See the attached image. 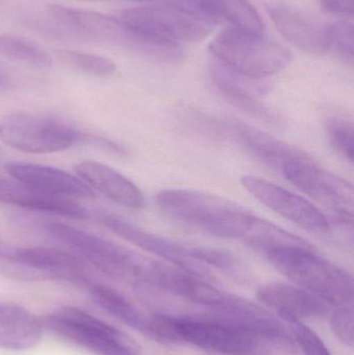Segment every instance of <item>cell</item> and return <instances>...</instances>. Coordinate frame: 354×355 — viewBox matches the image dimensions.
Wrapping results in <instances>:
<instances>
[{"label": "cell", "instance_id": "cell-1", "mask_svg": "<svg viewBox=\"0 0 354 355\" xmlns=\"http://www.w3.org/2000/svg\"><path fill=\"white\" fill-rule=\"evenodd\" d=\"M145 336L162 344H191L227 355H253L265 343L249 329L214 316L193 319L155 314L149 317Z\"/></svg>", "mask_w": 354, "mask_h": 355}, {"label": "cell", "instance_id": "cell-2", "mask_svg": "<svg viewBox=\"0 0 354 355\" xmlns=\"http://www.w3.org/2000/svg\"><path fill=\"white\" fill-rule=\"evenodd\" d=\"M291 282L336 306H351L353 277L348 271L316 254L312 248H286L266 254Z\"/></svg>", "mask_w": 354, "mask_h": 355}, {"label": "cell", "instance_id": "cell-3", "mask_svg": "<svg viewBox=\"0 0 354 355\" xmlns=\"http://www.w3.org/2000/svg\"><path fill=\"white\" fill-rule=\"evenodd\" d=\"M42 231L52 241L66 246L82 260L114 277L139 281L150 262L114 242L66 223H46Z\"/></svg>", "mask_w": 354, "mask_h": 355}, {"label": "cell", "instance_id": "cell-4", "mask_svg": "<svg viewBox=\"0 0 354 355\" xmlns=\"http://www.w3.org/2000/svg\"><path fill=\"white\" fill-rule=\"evenodd\" d=\"M210 53L243 74L263 79L281 72L292 58L284 46L262 33L235 27L224 29L211 42Z\"/></svg>", "mask_w": 354, "mask_h": 355}, {"label": "cell", "instance_id": "cell-5", "mask_svg": "<svg viewBox=\"0 0 354 355\" xmlns=\"http://www.w3.org/2000/svg\"><path fill=\"white\" fill-rule=\"evenodd\" d=\"M87 139L74 127L44 114L15 112L0 118V141L25 153L66 151Z\"/></svg>", "mask_w": 354, "mask_h": 355}, {"label": "cell", "instance_id": "cell-6", "mask_svg": "<svg viewBox=\"0 0 354 355\" xmlns=\"http://www.w3.org/2000/svg\"><path fill=\"white\" fill-rule=\"evenodd\" d=\"M56 335L97 355H141L126 334L80 309H58L46 319Z\"/></svg>", "mask_w": 354, "mask_h": 355}, {"label": "cell", "instance_id": "cell-7", "mask_svg": "<svg viewBox=\"0 0 354 355\" xmlns=\"http://www.w3.org/2000/svg\"><path fill=\"white\" fill-rule=\"evenodd\" d=\"M118 20L143 35L176 45L203 41L216 24L201 15L172 4L128 8L121 12Z\"/></svg>", "mask_w": 354, "mask_h": 355}, {"label": "cell", "instance_id": "cell-8", "mask_svg": "<svg viewBox=\"0 0 354 355\" xmlns=\"http://www.w3.org/2000/svg\"><path fill=\"white\" fill-rule=\"evenodd\" d=\"M281 170L291 184L330 210L336 223L353 225L354 191L351 182L320 168L311 158L286 162Z\"/></svg>", "mask_w": 354, "mask_h": 355}, {"label": "cell", "instance_id": "cell-9", "mask_svg": "<svg viewBox=\"0 0 354 355\" xmlns=\"http://www.w3.org/2000/svg\"><path fill=\"white\" fill-rule=\"evenodd\" d=\"M46 15L56 27L76 37L114 42L145 56L153 49L151 37L130 28L118 19L56 4L46 6Z\"/></svg>", "mask_w": 354, "mask_h": 355}, {"label": "cell", "instance_id": "cell-10", "mask_svg": "<svg viewBox=\"0 0 354 355\" xmlns=\"http://www.w3.org/2000/svg\"><path fill=\"white\" fill-rule=\"evenodd\" d=\"M160 210L183 223L212 231L243 207L215 194L187 189H166L156 196Z\"/></svg>", "mask_w": 354, "mask_h": 355}, {"label": "cell", "instance_id": "cell-11", "mask_svg": "<svg viewBox=\"0 0 354 355\" xmlns=\"http://www.w3.org/2000/svg\"><path fill=\"white\" fill-rule=\"evenodd\" d=\"M241 184L254 198L281 216L314 233L330 231V218L317 206L290 190L262 178L243 176Z\"/></svg>", "mask_w": 354, "mask_h": 355}, {"label": "cell", "instance_id": "cell-12", "mask_svg": "<svg viewBox=\"0 0 354 355\" xmlns=\"http://www.w3.org/2000/svg\"><path fill=\"white\" fill-rule=\"evenodd\" d=\"M211 235L237 240L265 254L286 248H313L306 240L255 216L245 208L227 217L213 230Z\"/></svg>", "mask_w": 354, "mask_h": 355}, {"label": "cell", "instance_id": "cell-13", "mask_svg": "<svg viewBox=\"0 0 354 355\" xmlns=\"http://www.w3.org/2000/svg\"><path fill=\"white\" fill-rule=\"evenodd\" d=\"M6 261L20 267L25 277L39 279H66L87 286V263L73 252L51 248H12Z\"/></svg>", "mask_w": 354, "mask_h": 355}, {"label": "cell", "instance_id": "cell-14", "mask_svg": "<svg viewBox=\"0 0 354 355\" xmlns=\"http://www.w3.org/2000/svg\"><path fill=\"white\" fill-rule=\"evenodd\" d=\"M101 220L110 231L141 250L168 261L181 270L186 271L200 279L205 281L209 279L210 273L207 267L191 258V248L150 233L114 215L104 214Z\"/></svg>", "mask_w": 354, "mask_h": 355}, {"label": "cell", "instance_id": "cell-15", "mask_svg": "<svg viewBox=\"0 0 354 355\" xmlns=\"http://www.w3.org/2000/svg\"><path fill=\"white\" fill-rule=\"evenodd\" d=\"M6 171L29 187L55 198L76 200H91L95 193L85 182L51 166L28 162H8Z\"/></svg>", "mask_w": 354, "mask_h": 355}, {"label": "cell", "instance_id": "cell-16", "mask_svg": "<svg viewBox=\"0 0 354 355\" xmlns=\"http://www.w3.org/2000/svg\"><path fill=\"white\" fill-rule=\"evenodd\" d=\"M262 304L278 313L288 323L301 322L307 318L326 315L330 304L312 292L284 283H272L262 286L257 292Z\"/></svg>", "mask_w": 354, "mask_h": 355}, {"label": "cell", "instance_id": "cell-17", "mask_svg": "<svg viewBox=\"0 0 354 355\" xmlns=\"http://www.w3.org/2000/svg\"><path fill=\"white\" fill-rule=\"evenodd\" d=\"M0 202L67 218L85 219L89 217V212L75 200L42 193L6 172V174L0 172Z\"/></svg>", "mask_w": 354, "mask_h": 355}, {"label": "cell", "instance_id": "cell-18", "mask_svg": "<svg viewBox=\"0 0 354 355\" xmlns=\"http://www.w3.org/2000/svg\"><path fill=\"white\" fill-rule=\"evenodd\" d=\"M267 10L276 28L289 43L310 54L328 53V27L285 4H270Z\"/></svg>", "mask_w": 354, "mask_h": 355}, {"label": "cell", "instance_id": "cell-19", "mask_svg": "<svg viewBox=\"0 0 354 355\" xmlns=\"http://www.w3.org/2000/svg\"><path fill=\"white\" fill-rule=\"evenodd\" d=\"M75 171L87 185L112 202L135 210L145 207V196L141 190L114 168L100 162H83L75 166Z\"/></svg>", "mask_w": 354, "mask_h": 355}, {"label": "cell", "instance_id": "cell-20", "mask_svg": "<svg viewBox=\"0 0 354 355\" xmlns=\"http://www.w3.org/2000/svg\"><path fill=\"white\" fill-rule=\"evenodd\" d=\"M170 4L201 15L216 24L263 33V22L249 0H170Z\"/></svg>", "mask_w": 354, "mask_h": 355}, {"label": "cell", "instance_id": "cell-21", "mask_svg": "<svg viewBox=\"0 0 354 355\" xmlns=\"http://www.w3.org/2000/svg\"><path fill=\"white\" fill-rule=\"evenodd\" d=\"M43 337V325L37 316L23 306L0 302V348L26 350Z\"/></svg>", "mask_w": 354, "mask_h": 355}, {"label": "cell", "instance_id": "cell-22", "mask_svg": "<svg viewBox=\"0 0 354 355\" xmlns=\"http://www.w3.org/2000/svg\"><path fill=\"white\" fill-rule=\"evenodd\" d=\"M231 126L240 143L251 153L272 166L282 168L286 162L311 158L299 148L272 137L247 123L235 120L231 123Z\"/></svg>", "mask_w": 354, "mask_h": 355}, {"label": "cell", "instance_id": "cell-23", "mask_svg": "<svg viewBox=\"0 0 354 355\" xmlns=\"http://www.w3.org/2000/svg\"><path fill=\"white\" fill-rule=\"evenodd\" d=\"M209 72L218 89L236 105L256 101L270 89V83L266 79L243 74L212 55L209 60Z\"/></svg>", "mask_w": 354, "mask_h": 355}, {"label": "cell", "instance_id": "cell-24", "mask_svg": "<svg viewBox=\"0 0 354 355\" xmlns=\"http://www.w3.org/2000/svg\"><path fill=\"white\" fill-rule=\"evenodd\" d=\"M85 287L89 289L91 298L100 308L139 333L143 335L147 334L149 317H145L120 292L91 281Z\"/></svg>", "mask_w": 354, "mask_h": 355}, {"label": "cell", "instance_id": "cell-25", "mask_svg": "<svg viewBox=\"0 0 354 355\" xmlns=\"http://www.w3.org/2000/svg\"><path fill=\"white\" fill-rule=\"evenodd\" d=\"M0 55L37 70L52 67V56L41 45L14 35H0Z\"/></svg>", "mask_w": 354, "mask_h": 355}, {"label": "cell", "instance_id": "cell-26", "mask_svg": "<svg viewBox=\"0 0 354 355\" xmlns=\"http://www.w3.org/2000/svg\"><path fill=\"white\" fill-rule=\"evenodd\" d=\"M56 55L62 64L85 74L108 77L116 72V64L103 56L72 50H60Z\"/></svg>", "mask_w": 354, "mask_h": 355}, {"label": "cell", "instance_id": "cell-27", "mask_svg": "<svg viewBox=\"0 0 354 355\" xmlns=\"http://www.w3.org/2000/svg\"><path fill=\"white\" fill-rule=\"evenodd\" d=\"M326 137L334 149L349 162H353V123L345 116H330L326 119Z\"/></svg>", "mask_w": 354, "mask_h": 355}, {"label": "cell", "instance_id": "cell-28", "mask_svg": "<svg viewBox=\"0 0 354 355\" xmlns=\"http://www.w3.org/2000/svg\"><path fill=\"white\" fill-rule=\"evenodd\" d=\"M328 52H332L343 62L353 64L354 28L351 23L340 21L328 26Z\"/></svg>", "mask_w": 354, "mask_h": 355}, {"label": "cell", "instance_id": "cell-29", "mask_svg": "<svg viewBox=\"0 0 354 355\" xmlns=\"http://www.w3.org/2000/svg\"><path fill=\"white\" fill-rule=\"evenodd\" d=\"M191 256L193 260L203 265H209L227 273H233L237 270V261L232 254L214 248H191Z\"/></svg>", "mask_w": 354, "mask_h": 355}, {"label": "cell", "instance_id": "cell-30", "mask_svg": "<svg viewBox=\"0 0 354 355\" xmlns=\"http://www.w3.org/2000/svg\"><path fill=\"white\" fill-rule=\"evenodd\" d=\"M295 341L305 355H332L319 336L303 322L291 323Z\"/></svg>", "mask_w": 354, "mask_h": 355}, {"label": "cell", "instance_id": "cell-31", "mask_svg": "<svg viewBox=\"0 0 354 355\" xmlns=\"http://www.w3.org/2000/svg\"><path fill=\"white\" fill-rule=\"evenodd\" d=\"M332 329L341 342L349 347H353L354 343L353 306H337L336 311L333 313Z\"/></svg>", "mask_w": 354, "mask_h": 355}, {"label": "cell", "instance_id": "cell-32", "mask_svg": "<svg viewBox=\"0 0 354 355\" xmlns=\"http://www.w3.org/2000/svg\"><path fill=\"white\" fill-rule=\"evenodd\" d=\"M320 6L330 14L351 17L354 12V0H318Z\"/></svg>", "mask_w": 354, "mask_h": 355}, {"label": "cell", "instance_id": "cell-33", "mask_svg": "<svg viewBox=\"0 0 354 355\" xmlns=\"http://www.w3.org/2000/svg\"><path fill=\"white\" fill-rule=\"evenodd\" d=\"M12 246L6 245V243L0 240V258L6 259L8 256V252L12 250Z\"/></svg>", "mask_w": 354, "mask_h": 355}, {"label": "cell", "instance_id": "cell-34", "mask_svg": "<svg viewBox=\"0 0 354 355\" xmlns=\"http://www.w3.org/2000/svg\"><path fill=\"white\" fill-rule=\"evenodd\" d=\"M8 85H10V83H8V77L3 73L0 72V89H6Z\"/></svg>", "mask_w": 354, "mask_h": 355}, {"label": "cell", "instance_id": "cell-35", "mask_svg": "<svg viewBox=\"0 0 354 355\" xmlns=\"http://www.w3.org/2000/svg\"><path fill=\"white\" fill-rule=\"evenodd\" d=\"M82 1H103V0H82Z\"/></svg>", "mask_w": 354, "mask_h": 355}, {"label": "cell", "instance_id": "cell-36", "mask_svg": "<svg viewBox=\"0 0 354 355\" xmlns=\"http://www.w3.org/2000/svg\"><path fill=\"white\" fill-rule=\"evenodd\" d=\"M139 1H143V0H139Z\"/></svg>", "mask_w": 354, "mask_h": 355}]
</instances>
